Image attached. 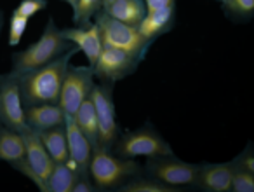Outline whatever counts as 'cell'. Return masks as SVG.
I'll return each instance as SVG.
<instances>
[{"mask_svg": "<svg viewBox=\"0 0 254 192\" xmlns=\"http://www.w3.org/2000/svg\"><path fill=\"white\" fill-rule=\"evenodd\" d=\"M77 51H70L53 63H47L32 72L18 75L19 93H21V100L25 107L40 103H58L64 72L70 65V58Z\"/></svg>", "mask_w": 254, "mask_h": 192, "instance_id": "6da1fadb", "label": "cell"}, {"mask_svg": "<svg viewBox=\"0 0 254 192\" xmlns=\"http://www.w3.org/2000/svg\"><path fill=\"white\" fill-rule=\"evenodd\" d=\"M70 51H77L66 39H63L60 28L56 26L53 18L47 19L44 32L33 44H30L26 49L18 51L12 54L11 72L12 75H21L26 72H32L35 68H40L47 63H53L58 58L64 56Z\"/></svg>", "mask_w": 254, "mask_h": 192, "instance_id": "7a4b0ae2", "label": "cell"}, {"mask_svg": "<svg viewBox=\"0 0 254 192\" xmlns=\"http://www.w3.org/2000/svg\"><path fill=\"white\" fill-rule=\"evenodd\" d=\"M143 173V166L136 159H127L106 150L103 147H94L89 161V177L98 191H113L124 182L136 175Z\"/></svg>", "mask_w": 254, "mask_h": 192, "instance_id": "3957f363", "label": "cell"}, {"mask_svg": "<svg viewBox=\"0 0 254 192\" xmlns=\"http://www.w3.org/2000/svg\"><path fill=\"white\" fill-rule=\"evenodd\" d=\"M112 150H115L117 156L127 157V159H138V157L152 159V157L174 156L173 147L150 122L138 129L119 135Z\"/></svg>", "mask_w": 254, "mask_h": 192, "instance_id": "277c9868", "label": "cell"}, {"mask_svg": "<svg viewBox=\"0 0 254 192\" xmlns=\"http://www.w3.org/2000/svg\"><path fill=\"white\" fill-rule=\"evenodd\" d=\"M92 21L98 26L101 42L105 47H115V49L127 51V53L138 56L141 61L146 58L150 44L139 35L138 26H131L122 21H117L112 16L106 14L103 9L94 16Z\"/></svg>", "mask_w": 254, "mask_h": 192, "instance_id": "5b68a950", "label": "cell"}, {"mask_svg": "<svg viewBox=\"0 0 254 192\" xmlns=\"http://www.w3.org/2000/svg\"><path fill=\"white\" fill-rule=\"evenodd\" d=\"M89 98L94 105L96 119H98V147L112 150L120 135L115 100H113V84L106 82L94 84Z\"/></svg>", "mask_w": 254, "mask_h": 192, "instance_id": "8992f818", "label": "cell"}, {"mask_svg": "<svg viewBox=\"0 0 254 192\" xmlns=\"http://www.w3.org/2000/svg\"><path fill=\"white\" fill-rule=\"evenodd\" d=\"M198 170H200V164L185 163V161L178 159L176 156L152 157L146 161L145 168H143L145 175L178 189L195 187Z\"/></svg>", "mask_w": 254, "mask_h": 192, "instance_id": "52a82bcc", "label": "cell"}, {"mask_svg": "<svg viewBox=\"0 0 254 192\" xmlns=\"http://www.w3.org/2000/svg\"><path fill=\"white\" fill-rule=\"evenodd\" d=\"M94 86V74L92 67H82V65H68L64 72L63 82L60 91V107L66 115H73L75 110L80 107L84 100H87Z\"/></svg>", "mask_w": 254, "mask_h": 192, "instance_id": "ba28073f", "label": "cell"}, {"mask_svg": "<svg viewBox=\"0 0 254 192\" xmlns=\"http://www.w3.org/2000/svg\"><path fill=\"white\" fill-rule=\"evenodd\" d=\"M139 63H141V60L134 54L122 49H115V47L103 46L98 60L92 65V74L99 82L115 86L119 81H124L126 77L134 74Z\"/></svg>", "mask_w": 254, "mask_h": 192, "instance_id": "9c48e42d", "label": "cell"}, {"mask_svg": "<svg viewBox=\"0 0 254 192\" xmlns=\"http://www.w3.org/2000/svg\"><path fill=\"white\" fill-rule=\"evenodd\" d=\"M0 124L14 131H25V105L19 93L18 77L5 74L0 77Z\"/></svg>", "mask_w": 254, "mask_h": 192, "instance_id": "30bf717a", "label": "cell"}, {"mask_svg": "<svg viewBox=\"0 0 254 192\" xmlns=\"http://www.w3.org/2000/svg\"><path fill=\"white\" fill-rule=\"evenodd\" d=\"M60 32L63 35V39H66L75 49L82 51L85 54V58L89 61V67H92L103 49L101 35H99V30L96 26V23L87 21V23H82V25L71 26V28H60Z\"/></svg>", "mask_w": 254, "mask_h": 192, "instance_id": "8fae6325", "label": "cell"}, {"mask_svg": "<svg viewBox=\"0 0 254 192\" xmlns=\"http://www.w3.org/2000/svg\"><path fill=\"white\" fill-rule=\"evenodd\" d=\"M64 133H66L68 157L77 164L78 171L82 175H89V161H91L92 145L77 126L73 115H64Z\"/></svg>", "mask_w": 254, "mask_h": 192, "instance_id": "7c38bea8", "label": "cell"}, {"mask_svg": "<svg viewBox=\"0 0 254 192\" xmlns=\"http://www.w3.org/2000/svg\"><path fill=\"white\" fill-rule=\"evenodd\" d=\"M174 25H176V4L146 12L145 18L138 25V32L152 46L157 39L169 33L174 28Z\"/></svg>", "mask_w": 254, "mask_h": 192, "instance_id": "4fadbf2b", "label": "cell"}, {"mask_svg": "<svg viewBox=\"0 0 254 192\" xmlns=\"http://www.w3.org/2000/svg\"><path fill=\"white\" fill-rule=\"evenodd\" d=\"M233 163H205L200 164L195 187L205 192H230L233 177Z\"/></svg>", "mask_w": 254, "mask_h": 192, "instance_id": "5bb4252c", "label": "cell"}, {"mask_svg": "<svg viewBox=\"0 0 254 192\" xmlns=\"http://www.w3.org/2000/svg\"><path fill=\"white\" fill-rule=\"evenodd\" d=\"M23 142H25V159L30 164L33 171L42 178L44 182L47 180L51 170L54 168V161L51 159V156L47 154L44 143L40 142L39 133L32 131L30 128H26L25 131H21ZM47 187V185H46Z\"/></svg>", "mask_w": 254, "mask_h": 192, "instance_id": "9a60e30c", "label": "cell"}, {"mask_svg": "<svg viewBox=\"0 0 254 192\" xmlns=\"http://www.w3.org/2000/svg\"><path fill=\"white\" fill-rule=\"evenodd\" d=\"M64 112L60 103H40L25 107V121L32 131L42 133L64 124Z\"/></svg>", "mask_w": 254, "mask_h": 192, "instance_id": "2e32d148", "label": "cell"}, {"mask_svg": "<svg viewBox=\"0 0 254 192\" xmlns=\"http://www.w3.org/2000/svg\"><path fill=\"white\" fill-rule=\"evenodd\" d=\"M77 164L68 157L64 163H54L49 177L46 180L47 192H71L77 177H80Z\"/></svg>", "mask_w": 254, "mask_h": 192, "instance_id": "e0dca14e", "label": "cell"}, {"mask_svg": "<svg viewBox=\"0 0 254 192\" xmlns=\"http://www.w3.org/2000/svg\"><path fill=\"white\" fill-rule=\"evenodd\" d=\"M23 159H25V142L21 133L0 124V161L14 166Z\"/></svg>", "mask_w": 254, "mask_h": 192, "instance_id": "ac0fdd59", "label": "cell"}, {"mask_svg": "<svg viewBox=\"0 0 254 192\" xmlns=\"http://www.w3.org/2000/svg\"><path fill=\"white\" fill-rule=\"evenodd\" d=\"M103 11L117 21H122L131 26H138L146 14L143 0H115L112 5H108Z\"/></svg>", "mask_w": 254, "mask_h": 192, "instance_id": "d6986e66", "label": "cell"}, {"mask_svg": "<svg viewBox=\"0 0 254 192\" xmlns=\"http://www.w3.org/2000/svg\"><path fill=\"white\" fill-rule=\"evenodd\" d=\"M39 136L54 163H64L68 159V143L66 133H64V124L53 129H46V131L39 133Z\"/></svg>", "mask_w": 254, "mask_h": 192, "instance_id": "ffe728a7", "label": "cell"}, {"mask_svg": "<svg viewBox=\"0 0 254 192\" xmlns=\"http://www.w3.org/2000/svg\"><path fill=\"white\" fill-rule=\"evenodd\" d=\"M73 119L80 128V131L85 135V138L89 140V143L92 145V149L98 147V119H96L94 105H92L91 98L82 101L80 107L75 110Z\"/></svg>", "mask_w": 254, "mask_h": 192, "instance_id": "44dd1931", "label": "cell"}, {"mask_svg": "<svg viewBox=\"0 0 254 192\" xmlns=\"http://www.w3.org/2000/svg\"><path fill=\"white\" fill-rule=\"evenodd\" d=\"M117 191L120 192H178L181 189L171 187V185L164 184V182L157 180L153 177H141V175H136V177L129 178L127 182H124Z\"/></svg>", "mask_w": 254, "mask_h": 192, "instance_id": "7402d4cb", "label": "cell"}, {"mask_svg": "<svg viewBox=\"0 0 254 192\" xmlns=\"http://www.w3.org/2000/svg\"><path fill=\"white\" fill-rule=\"evenodd\" d=\"M221 11L230 21L247 23L254 16V0H221Z\"/></svg>", "mask_w": 254, "mask_h": 192, "instance_id": "603a6c76", "label": "cell"}, {"mask_svg": "<svg viewBox=\"0 0 254 192\" xmlns=\"http://www.w3.org/2000/svg\"><path fill=\"white\" fill-rule=\"evenodd\" d=\"M73 25L92 21L94 16L103 9L101 0H77L73 7Z\"/></svg>", "mask_w": 254, "mask_h": 192, "instance_id": "cb8c5ba5", "label": "cell"}, {"mask_svg": "<svg viewBox=\"0 0 254 192\" xmlns=\"http://www.w3.org/2000/svg\"><path fill=\"white\" fill-rule=\"evenodd\" d=\"M28 21H30L28 18L12 11L11 19H9V33H7V44L11 47H16L21 44L23 35L26 32V26H28Z\"/></svg>", "mask_w": 254, "mask_h": 192, "instance_id": "d4e9b609", "label": "cell"}, {"mask_svg": "<svg viewBox=\"0 0 254 192\" xmlns=\"http://www.w3.org/2000/svg\"><path fill=\"white\" fill-rule=\"evenodd\" d=\"M230 192H254V173L246 170H233Z\"/></svg>", "mask_w": 254, "mask_h": 192, "instance_id": "484cf974", "label": "cell"}, {"mask_svg": "<svg viewBox=\"0 0 254 192\" xmlns=\"http://www.w3.org/2000/svg\"><path fill=\"white\" fill-rule=\"evenodd\" d=\"M44 9H47V0H21L18 4V7L14 9V12L32 19L33 16L39 14Z\"/></svg>", "mask_w": 254, "mask_h": 192, "instance_id": "4316f807", "label": "cell"}, {"mask_svg": "<svg viewBox=\"0 0 254 192\" xmlns=\"http://www.w3.org/2000/svg\"><path fill=\"white\" fill-rule=\"evenodd\" d=\"M233 163V168L237 170H246V171H253L254 173V150H253V145H247L235 159L232 161Z\"/></svg>", "mask_w": 254, "mask_h": 192, "instance_id": "83f0119b", "label": "cell"}, {"mask_svg": "<svg viewBox=\"0 0 254 192\" xmlns=\"http://www.w3.org/2000/svg\"><path fill=\"white\" fill-rule=\"evenodd\" d=\"M96 191H98V187L92 184L89 175H80V177H77L73 187H71V192H96Z\"/></svg>", "mask_w": 254, "mask_h": 192, "instance_id": "f1b7e54d", "label": "cell"}, {"mask_svg": "<svg viewBox=\"0 0 254 192\" xmlns=\"http://www.w3.org/2000/svg\"><path fill=\"white\" fill-rule=\"evenodd\" d=\"M143 4L146 7V12L157 11V9H164L167 5L176 4V0H143Z\"/></svg>", "mask_w": 254, "mask_h": 192, "instance_id": "f546056e", "label": "cell"}, {"mask_svg": "<svg viewBox=\"0 0 254 192\" xmlns=\"http://www.w3.org/2000/svg\"><path fill=\"white\" fill-rule=\"evenodd\" d=\"M101 2H103V9H106L108 5H112L115 0H101Z\"/></svg>", "mask_w": 254, "mask_h": 192, "instance_id": "4dcf8cb0", "label": "cell"}, {"mask_svg": "<svg viewBox=\"0 0 254 192\" xmlns=\"http://www.w3.org/2000/svg\"><path fill=\"white\" fill-rule=\"evenodd\" d=\"M61 2H64V4H68V5H70V7H73L75 2H77V0H61Z\"/></svg>", "mask_w": 254, "mask_h": 192, "instance_id": "1f68e13d", "label": "cell"}, {"mask_svg": "<svg viewBox=\"0 0 254 192\" xmlns=\"http://www.w3.org/2000/svg\"><path fill=\"white\" fill-rule=\"evenodd\" d=\"M2 23H4V14L0 12V30H2Z\"/></svg>", "mask_w": 254, "mask_h": 192, "instance_id": "d6a6232c", "label": "cell"}, {"mask_svg": "<svg viewBox=\"0 0 254 192\" xmlns=\"http://www.w3.org/2000/svg\"><path fill=\"white\" fill-rule=\"evenodd\" d=\"M216 2H221V0H216Z\"/></svg>", "mask_w": 254, "mask_h": 192, "instance_id": "836d02e7", "label": "cell"}, {"mask_svg": "<svg viewBox=\"0 0 254 192\" xmlns=\"http://www.w3.org/2000/svg\"><path fill=\"white\" fill-rule=\"evenodd\" d=\"M0 77H2V75H0Z\"/></svg>", "mask_w": 254, "mask_h": 192, "instance_id": "e575fe53", "label": "cell"}]
</instances>
